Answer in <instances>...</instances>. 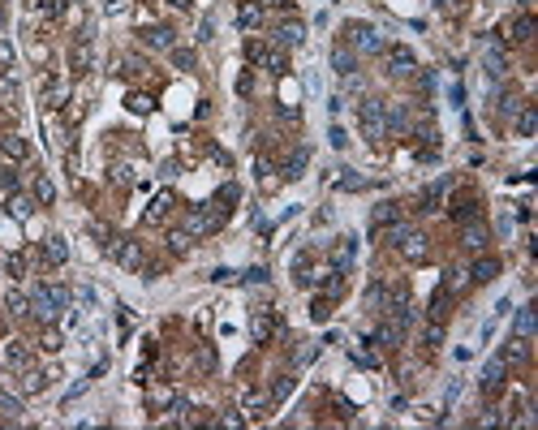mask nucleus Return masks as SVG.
<instances>
[{
	"mask_svg": "<svg viewBox=\"0 0 538 430\" xmlns=\"http://www.w3.org/2000/svg\"><path fill=\"white\" fill-rule=\"evenodd\" d=\"M65 306H69V289H60V284H39L35 297H30V314L39 323H56Z\"/></svg>",
	"mask_w": 538,
	"mask_h": 430,
	"instance_id": "f257e3e1",
	"label": "nucleus"
},
{
	"mask_svg": "<svg viewBox=\"0 0 538 430\" xmlns=\"http://www.w3.org/2000/svg\"><path fill=\"white\" fill-rule=\"evenodd\" d=\"M224 211H228V206H220V202L194 206V211H190V219H186V232H190V237H211V232H220V224H224Z\"/></svg>",
	"mask_w": 538,
	"mask_h": 430,
	"instance_id": "f03ea898",
	"label": "nucleus"
},
{
	"mask_svg": "<svg viewBox=\"0 0 538 430\" xmlns=\"http://www.w3.org/2000/svg\"><path fill=\"white\" fill-rule=\"evenodd\" d=\"M392 241H396V250H401L410 263H427V259H431V241H427L422 232L405 228V224H396V228H392Z\"/></svg>",
	"mask_w": 538,
	"mask_h": 430,
	"instance_id": "7ed1b4c3",
	"label": "nucleus"
},
{
	"mask_svg": "<svg viewBox=\"0 0 538 430\" xmlns=\"http://www.w3.org/2000/svg\"><path fill=\"white\" fill-rule=\"evenodd\" d=\"M357 121H362V134H366L370 142H383V138H388V117H383V104H379V99H362Z\"/></svg>",
	"mask_w": 538,
	"mask_h": 430,
	"instance_id": "20e7f679",
	"label": "nucleus"
},
{
	"mask_svg": "<svg viewBox=\"0 0 538 430\" xmlns=\"http://www.w3.org/2000/svg\"><path fill=\"white\" fill-rule=\"evenodd\" d=\"M108 254L117 259L125 272H142L146 267V254H142V241H134V237H112V246H108Z\"/></svg>",
	"mask_w": 538,
	"mask_h": 430,
	"instance_id": "39448f33",
	"label": "nucleus"
},
{
	"mask_svg": "<svg viewBox=\"0 0 538 430\" xmlns=\"http://www.w3.org/2000/svg\"><path fill=\"white\" fill-rule=\"evenodd\" d=\"M345 43L353 47V52H383V39H379V30H374L370 22H349L345 26Z\"/></svg>",
	"mask_w": 538,
	"mask_h": 430,
	"instance_id": "423d86ee",
	"label": "nucleus"
},
{
	"mask_svg": "<svg viewBox=\"0 0 538 430\" xmlns=\"http://www.w3.org/2000/svg\"><path fill=\"white\" fill-rule=\"evenodd\" d=\"M246 56L254 60V65H263L267 73H276V77H280L284 69H289V60H284V52H276V47H263V43H246Z\"/></svg>",
	"mask_w": 538,
	"mask_h": 430,
	"instance_id": "0eeeda50",
	"label": "nucleus"
},
{
	"mask_svg": "<svg viewBox=\"0 0 538 430\" xmlns=\"http://www.w3.org/2000/svg\"><path fill=\"white\" fill-rule=\"evenodd\" d=\"M388 73H396V77H410V73H418V56L410 52V47H388Z\"/></svg>",
	"mask_w": 538,
	"mask_h": 430,
	"instance_id": "6e6552de",
	"label": "nucleus"
},
{
	"mask_svg": "<svg viewBox=\"0 0 538 430\" xmlns=\"http://www.w3.org/2000/svg\"><path fill=\"white\" fill-rule=\"evenodd\" d=\"M504 379H508V361H504V357H491V361L482 366V379H478V383H482L486 396H495V392L504 387Z\"/></svg>",
	"mask_w": 538,
	"mask_h": 430,
	"instance_id": "1a4fd4ad",
	"label": "nucleus"
},
{
	"mask_svg": "<svg viewBox=\"0 0 538 430\" xmlns=\"http://www.w3.org/2000/svg\"><path fill=\"white\" fill-rule=\"evenodd\" d=\"M138 39H142L146 47H159V52H168V47H172V30H168V26H142Z\"/></svg>",
	"mask_w": 538,
	"mask_h": 430,
	"instance_id": "9d476101",
	"label": "nucleus"
},
{
	"mask_svg": "<svg viewBox=\"0 0 538 430\" xmlns=\"http://www.w3.org/2000/svg\"><path fill=\"white\" fill-rule=\"evenodd\" d=\"M486 241H491V237H486V228L478 224V219H465V228H461V246H465V250H486Z\"/></svg>",
	"mask_w": 538,
	"mask_h": 430,
	"instance_id": "9b49d317",
	"label": "nucleus"
},
{
	"mask_svg": "<svg viewBox=\"0 0 538 430\" xmlns=\"http://www.w3.org/2000/svg\"><path fill=\"white\" fill-rule=\"evenodd\" d=\"M332 69H336V73H345V77L357 69V52H353L349 43H336V47H332Z\"/></svg>",
	"mask_w": 538,
	"mask_h": 430,
	"instance_id": "f8f14e48",
	"label": "nucleus"
},
{
	"mask_svg": "<svg viewBox=\"0 0 538 430\" xmlns=\"http://www.w3.org/2000/svg\"><path fill=\"white\" fill-rule=\"evenodd\" d=\"M469 276H474V284H491L500 276V259H491V254H482V259L469 267Z\"/></svg>",
	"mask_w": 538,
	"mask_h": 430,
	"instance_id": "ddd939ff",
	"label": "nucleus"
},
{
	"mask_svg": "<svg viewBox=\"0 0 538 430\" xmlns=\"http://www.w3.org/2000/svg\"><path fill=\"white\" fill-rule=\"evenodd\" d=\"M306 39V26L302 22H280V26H276V43H280V47H298Z\"/></svg>",
	"mask_w": 538,
	"mask_h": 430,
	"instance_id": "4468645a",
	"label": "nucleus"
},
{
	"mask_svg": "<svg viewBox=\"0 0 538 430\" xmlns=\"http://www.w3.org/2000/svg\"><path fill=\"white\" fill-rule=\"evenodd\" d=\"M172 202H177V198H172V189H164V194H155V202L146 206V215H142V219H146V224H159V219H164V215L172 211Z\"/></svg>",
	"mask_w": 538,
	"mask_h": 430,
	"instance_id": "2eb2a0df",
	"label": "nucleus"
},
{
	"mask_svg": "<svg viewBox=\"0 0 538 430\" xmlns=\"http://www.w3.org/2000/svg\"><path fill=\"white\" fill-rule=\"evenodd\" d=\"M353 254H357V241H353V237H340V246H336V272L340 276H349V267H353Z\"/></svg>",
	"mask_w": 538,
	"mask_h": 430,
	"instance_id": "dca6fc26",
	"label": "nucleus"
},
{
	"mask_svg": "<svg viewBox=\"0 0 538 430\" xmlns=\"http://www.w3.org/2000/svg\"><path fill=\"white\" fill-rule=\"evenodd\" d=\"M65 259H69V246H65V237H47V241H43V263L60 267Z\"/></svg>",
	"mask_w": 538,
	"mask_h": 430,
	"instance_id": "f3484780",
	"label": "nucleus"
},
{
	"mask_svg": "<svg viewBox=\"0 0 538 430\" xmlns=\"http://www.w3.org/2000/svg\"><path fill=\"white\" fill-rule=\"evenodd\" d=\"M267 409H271V396H267V392H246V422L263 418Z\"/></svg>",
	"mask_w": 538,
	"mask_h": 430,
	"instance_id": "a211bd4d",
	"label": "nucleus"
},
{
	"mask_svg": "<svg viewBox=\"0 0 538 430\" xmlns=\"http://www.w3.org/2000/svg\"><path fill=\"white\" fill-rule=\"evenodd\" d=\"M69 69H74V73H87V69H91V47H87V39H78V43L69 47Z\"/></svg>",
	"mask_w": 538,
	"mask_h": 430,
	"instance_id": "6ab92c4d",
	"label": "nucleus"
},
{
	"mask_svg": "<svg viewBox=\"0 0 538 430\" xmlns=\"http://www.w3.org/2000/svg\"><path fill=\"white\" fill-rule=\"evenodd\" d=\"M388 224H401V206L396 202H379L374 206V232L388 228Z\"/></svg>",
	"mask_w": 538,
	"mask_h": 430,
	"instance_id": "aec40b11",
	"label": "nucleus"
},
{
	"mask_svg": "<svg viewBox=\"0 0 538 430\" xmlns=\"http://www.w3.org/2000/svg\"><path fill=\"white\" fill-rule=\"evenodd\" d=\"M237 26L241 30H258L263 26V5H241L237 9Z\"/></svg>",
	"mask_w": 538,
	"mask_h": 430,
	"instance_id": "412c9836",
	"label": "nucleus"
},
{
	"mask_svg": "<svg viewBox=\"0 0 538 430\" xmlns=\"http://www.w3.org/2000/svg\"><path fill=\"white\" fill-rule=\"evenodd\" d=\"M534 130H538V108H534V104H521V112H517V134L530 138Z\"/></svg>",
	"mask_w": 538,
	"mask_h": 430,
	"instance_id": "4be33fe9",
	"label": "nucleus"
},
{
	"mask_svg": "<svg viewBox=\"0 0 538 430\" xmlns=\"http://www.w3.org/2000/svg\"><path fill=\"white\" fill-rule=\"evenodd\" d=\"M538 331V306H521L517 310V336H534Z\"/></svg>",
	"mask_w": 538,
	"mask_h": 430,
	"instance_id": "5701e85b",
	"label": "nucleus"
},
{
	"mask_svg": "<svg viewBox=\"0 0 538 430\" xmlns=\"http://www.w3.org/2000/svg\"><path fill=\"white\" fill-rule=\"evenodd\" d=\"M47 383H52V374H43V370H30V366H26V370H22V392H26V396H35V392H43Z\"/></svg>",
	"mask_w": 538,
	"mask_h": 430,
	"instance_id": "b1692460",
	"label": "nucleus"
},
{
	"mask_svg": "<svg viewBox=\"0 0 538 430\" xmlns=\"http://www.w3.org/2000/svg\"><path fill=\"white\" fill-rule=\"evenodd\" d=\"M504 361H530V336H513L508 340V348H504Z\"/></svg>",
	"mask_w": 538,
	"mask_h": 430,
	"instance_id": "393cba45",
	"label": "nucleus"
},
{
	"mask_svg": "<svg viewBox=\"0 0 538 430\" xmlns=\"http://www.w3.org/2000/svg\"><path fill=\"white\" fill-rule=\"evenodd\" d=\"M5 310H9L13 318H26V314H30V297L18 293V289H9V293H5Z\"/></svg>",
	"mask_w": 538,
	"mask_h": 430,
	"instance_id": "a878e982",
	"label": "nucleus"
},
{
	"mask_svg": "<svg viewBox=\"0 0 538 430\" xmlns=\"http://www.w3.org/2000/svg\"><path fill=\"white\" fill-rule=\"evenodd\" d=\"M9 215H13V219H30V215H35V198H26V194H18V189H13Z\"/></svg>",
	"mask_w": 538,
	"mask_h": 430,
	"instance_id": "bb28decb",
	"label": "nucleus"
},
{
	"mask_svg": "<svg viewBox=\"0 0 538 430\" xmlns=\"http://www.w3.org/2000/svg\"><path fill=\"white\" fill-rule=\"evenodd\" d=\"M250 331H254V340H258V344H267V340H271V331H276V318H271L267 310H263V314H254Z\"/></svg>",
	"mask_w": 538,
	"mask_h": 430,
	"instance_id": "cd10ccee",
	"label": "nucleus"
},
{
	"mask_svg": "<svg viewBox=\"0 0 538 430\" xmlns=\"http://www.w3.org/2000/svg\"><path fill=\"white\" fill-rule=\"evenodd\" d=\"M5 361L13 366V370H26V366H30V348H26L22 340H13V344L5 348Z\"/></svg>",
	"mask_w": 538,
	"mask_h": 430,
	"instance_id": "c85d7f7f",
	"label": "nucleus"
},
{
	"mask_svg": "<svg viewBox=\"0 0 538 430\" xmlns=\"http://www.w3.org/2000/svg\"><path fill=\"white\" fill-rule=\"evenodd\" d=\"M0 151H5L9 159H26V155H30L26 138H18V134H5V138H0Z\"/></svg>",
	"mask_w": 538,
	"mask_h": 430,
	"instance_id": "c756f323",
	"label": "nucleus"
},
{
	"mask_svg": "<svg viewBox=\"0 0 538 430\" xmlns=\"http://www.w3.org/2000/svg\"><path fill=\"white\" fill-rule=\"evenodd\" d=\"M422 344H427V348H439V344H444V318H431V323H427V331H422Z\"/></svg>",
	"mask_w": 538,
	"mask_h": 430,
	"instance_id": "7c9ffc66",
	"label": "nucleus"
},
{
	"mask_svg": "<svg viewBox=\"0 0 538 430\" xmlns=\"http://www.w3.org/2000/svg\"><path fill=\"white\" fill-rule=\"evenodd\" d=\"M0 418H9V422H18V418H22V401H18V396L0 392Z\"/></svg>",
	"mask_w": 538,
	"mask_h": 430,
	"instance_id": "2f4dec72",
	"label": "nucleus"
},
{
	"mask_svg": "<svg viewBox=\"0 0 538 430\" xmlns=\"http://www.w3.org/2000/svg\"><path fill=\"white\" fill-rule=\"evenodd\" d=\"M513 39L517 43H530L534 39V18H530V13H521V18L513 22Z\"/></svg>",
	"mask_w": 538,
	"mask_h": 430,
	"instance_id": "473e14b6",
	"label": "nucleus"
},
{
	"mask_svg": "<svg viewBox=\"0 0 538 430\" xmlns=\"http://www.w3.org/2000/svg\"><path fill=\"white\" fill-rule=\"evenodd\" d=\"M452 215L461 219V224H465V219H478V202L474 198H456L452 202Z\"/></svg>",
	"mask_w": 538,
	"mask_h": 430,
	"instance_id": "72a5a7b5",
	"label": "nucleus"
},
{
	"mask_svg": "<svg viewBox=\"0 0 538 430\" xmlns=\"http://www.w3.org/2000/svg\"><path fill=\"white\" fill-rule=\"evenodd\" d=\"M168 52H172V65H177V69H194V65H199V56H194L190 47H177V43H172Z\"/></svg>",
	"mask_w": 538,
	"mask_h": 430,
	"instance_id": "f704fd0d",
	"label": "nucleus"
},
{
	"mask_svg": "<svg viewBox=\"0 0 538 430\" xmlns=\"http://www.w3.org/2000/svg\"><path fill=\"white\" fill-rule=\"evenodd\" d=\"M52 198H56V185H52V177H39V181H35V202H43V206H47Z\"/></svg>",
	"mask_w": 538,
	"mask_h": 430,
	"instance_id": "c9c22d12",
	"label": "nucleus"
},
{
	"mask_svg": "<svg viewBox=\"0 0 538 430\" xmlns=\"http://www.w3.org/2000/svg\"><path fill=\"white\" fill-rule=\"evenodd\" d=\"M336 189H345V194H353V189H366V177H357V172L345 168V177H336Z\"/></svg>",
	"mask_w": 538,
	"mask_h": 430,
	"instance_id": "e433bc0d",
	"label": "nucleus"
},
{
	"mask_svg": "<svg viewBox=\"0 0 538 430\" xmlns=\"http://www.w3.org/2000/svg\"><path fill=\"white\" fill-rule=\"evenodd\" d=\"M448 297H452L448 289H439V293L431 297V310H427V314H431V318H444V314H448Z\"/></svg>",
	"mask_w": 538,
	"mask_h": 430,
	"instance_id": "4c0bfd02",
	"label": "nucleus"
},
{
	"mask_svg": "<svg viewBox=\"0 0 538 430\" xmlns=\"http://www.w3.org/2000/svg\"><path fill=\"white\" fill-rule=\"evenodd\" d=\"M289 392H293V374H276V383H271V401H284Z\"/></svg>",
	"mask_w": 538,
	"mask_h": 430,
	"instance_id": "58836bf2",
	"label": "nucleus"
},
{
	"mask_svg": "<svg viewBox=\"0 0 538 430\" xmlns=\"http://www.w3.org/2000/svg\"><path fill=\"white\" fill-rule=\"evenodd\" d=\"M146 405H151L155 413H159V409H168V405H172V392H168V387H155L151 396H146Z\"/></svg>",
	"mask_w": 538,
	"mask_h": 430,
	"instance_id": "ea45409f",
	"label": "nucleus"
},
{
	"mask_svg": "<svg viewBox=\"0 0 538 430\" xmlns=\"http://www.w3.org/2000/svg\"><path fill=\"white\" fill-rule=\"evenodd\" d=\"M151 108H155V99H151V95H129V112L146 117V112H151Z\"/></svg>",
	"mask_w": 538,
	"mask_h": 430,
	"instance_id": "a19ab883",
	"label": "nucleus"
},
{
	"mask_svg": "<svg viewBox=\"0 0 538 430\" xmlns=\"http://www.w3.org/2000/svg\"><path fill=\"white\" fill-rule=\"evenodd\" d=\"M168 250L177 254V259H181V254H190V232H186V228L172 232V237H168Z\"/></svg>",
	"mask_w": 538,
	"mask_h": 430,
	"instance_id": "79ce46f5",
	"label": "nucleus"
},
{
	"mask_svg": "<svg viewBox=\"0 0 538 430\" xmlns=\"http://www.w3.org/2000/svg\"><path fill=\"white\" fill-rule=\"evenodd\" d=\"M302 168H306V151H293V159L284 164V177L293 181V177H302Z\"/></svg>",
	"mask_w": 538,
	"mask_h": 430,
	"instance_id": "37998d69",
	"label": "nucleus"
},
{
	"mask_svg": "<svg viewBox=\"0 0 538 430\" xmlns=\"http://www.w3.org/2000/svg\"><path fill=\"white\" fill-rule=\"evenodd\" d=\"M328 314H332L328 297H315V306H311V318H315V323H328Z\"/></svg>",
	"mask_w": 538,
	"mask_h": 430,
	"instance_id": "c03bdc74",
	"label": "nucleus"
},
{
	"mask_svg": "<svg viewBox=\"0 0 538 430\" xmlns=\"http://www.w3.org/2000/svg\"><path fill=\"white\" fill-rule=\"evenodd\" d=\"M9 65H13V43H9V39H0V77L9 73Z\"/></svg>",
	"mask_w": 538,
	"mask_h": 430,
	"instance_id": "a18cd8bd",
	"label": "nucleus"
},
{
	"mask_svg": "<svg viewBox=\"0 0 538 430\" xmlns=\"http://www.w3.org/2000/svg\"><path fill=\"white\" fill-rule=\"evenodd\" d=\"M521 112V99H517V95H504V99H500V117H517Z\"/></svg>",
	"mask_w": 538,
	"mask_h": 430,
	"instance_id": "49530a36",
	"label": "nucleus"
},
{
	"mask_svg": "<svg viewBox=\"0 0 538 430\" xmlns=\"http://www.w3.org/2000/svg\"><path fill=\"white\" fill-rule=\"evenodd\" d=\"M39 348H47V353H56V348H60V331H52V323H47V331H43Z\"/></svg>",
	"mask_w": 538,
	"mask_h": 430,
	"instance_id": "de8ad7c7",
	"label": "nucleus"
},
{
	"mask_svg": "<svg viewBox=\"0 0 538 430\" xmlns=\"http://www.w3.org/2000/svg\"><path fill=\"white\" fill-rule=\"evenodd\" d=\"M199 370H203V374H211V370H216V353H211L207 344L199 348Z\"/></svg>",
	"mask_w": 538,
	"mask_h": 430,
	"instance_id": "09e8293b",
	"label": "nucleus"
},
{
	"mask_svg": "<svg viewBox=\"0 0 538 430\" xmlns=\"http://www.w3.org/2000/svg\"><path fill=\"white\" fill-rule=\"evenodd\" d=\"M9 276L18 280V276H26V259H18V254H9Z\"/></svg>",
	"mask_w": 538,
	"mask_h": 430,
	"instance_id": "8fccbe9b",
	"label": "nucleus"
},
{
	"mask_svg": "<svg viewBox=\"0 0 538 430\" xmlns=\"http://www.w3.org/2000/svg\"><path fill=\"white\" fill-rule=\"evenodd\" d=\"M241 280H246V284H263V280H267V267H250Z\"/></svg>",
	"mask_w": 538,
	"mask_h": 430,
	"instance_id": "3c124183",
	"label": "nucleus"
},
{
	"mask_svg": "<svg viewBox=\"0 0 538 430\" xmlns=\"http://www.w3.org/2000/svg\"><path fill=\"white\" fill-rule=\"evenodd\" d=\"M112 181H121V185H129V181H134V172H129L125 164H117V168H112Z\"/></svg>",
	"mask_w": 538,
	"mask_h": 430,
	"instance_id": "603ef678",
	"label": "nucleus"
},
{
	"mask_svg": "<svg viewBox=\"0 0 538 430\" xmlns=\"http://www.w3.org/2000/svg\"><path fill=\"white\" fill-rule=\"evenodd\" d=\"M328 138H332V147H336V151H340V147H345V142H349V138H345V130H340V125H332V134H328Z\"/></svg>",
	"mask_w": 538,
	"mask_h": 430,
	"instance_id": "864d4df0",
	"label": "nucleus"
},
{
	"mask_svg": "<svg viewBox=\"0 0 538 430\" xmlns=\"http://www.w3.org/2000/svg\"><path fill=\"white\" fill-rule=\"evenodd\" d=\"M353 361H362V366H374V353H370V348H353Z\"/></svg>",
	"mask_w": 538,
	"mask_h": 430,
	"instance_id": "5fc2aeb1",
	"label": "nucleus"
},
{
	"mask_svg": "<svg viewBox=\"0 0 538 430\" xmlns=\"http://www.w3.org/2000/svg\"><path fill=\"white\" fill-rule=\"evenodd\" d=\"M241 422H246L241 413H224V418H220V426H241Z\"/></svg>",
	"mask_w": 538,
	"mask_h": 430,
	"instance_id": "6e6d98bb",
	"label": "nucleus"
},
{
	"mask_svg": "<svg viewBox=\"0 0 538 430\" xmlns=\"http://www.w3.org/2000/svg\"><path fill=\"white\" fill-rule=\"evenodd\" d=\"M211 280L224 284V280H233V272H228V267H216V272H211Z\"/></svg>",
	"mask_w": 538,
	"mask_h": 430,
	"instance_id": "4d7b16f0",
	"label": "nucleus"
},
{
	"mask_svg": "<svg viewBox=\"0 0 538 430\" xmlns=\"http://www.w3.org/2000/svg\"><path fill=\"white\" fill-rule=\"evenodd\" d=\"M65 9V0H43V13H60Z\"/></svg>",
	"mask_w": 538,
	"mask_h": 430,
	"instance_id": "13d9d810",
	"label": "nucleus"
},
{
	"mask_svg": "<svg viewBox=\"0 0 538 430\" xmlns=\"http://www.w3.org/2000/svg\"><path fill=\"white\" fill-rule=\"evenodd\" d=\"M129 9V0H112V5H108V13H125Z\"/></svg>",
	"mask_w": 538,
	"mask_h": 430,
	"instance_id": "bf43d9fd",
	"label": "nucleus"
},
{
	"mask_svg": "<svg viewBox=\"0 0 538 430\" xmlns=\"http://www.w3.org/2000/svg\"><path fill=\"white\" fill-rule=\"evenodd\" d=\"M263 5H284V0H263Z\"/></svg>",
	"mask_w": 538,
	"mask_h": 430,
	"instance_id": "052dcab7",
	"label": "nucleus"
}]
</instances>
